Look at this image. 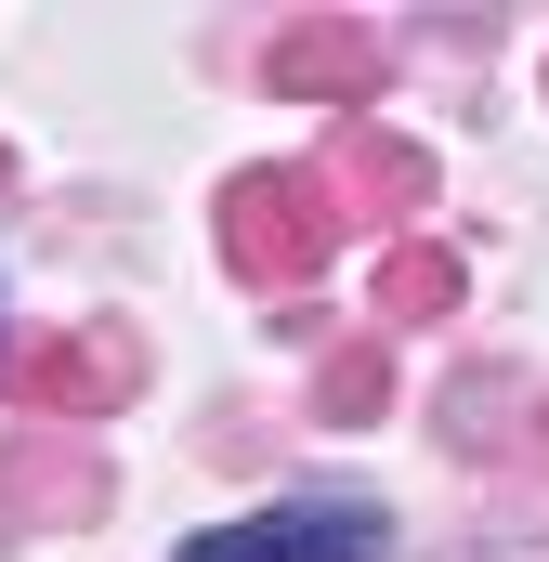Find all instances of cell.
Segmentation results:
<instances>
[{
	"label": "cell",
	"mask_w": 549,
	"mask_h": 562,
	"mask_svg": "<svg viewBox=\"0 0 549 562\" xmlns=\"http://www.w3.org/2000/svg\"><path fill=\"white\" fill-rule=\"evenodd\" d=\"M393 550V524L367 510V497H274L249 524H210V537H183L170 562H380Z\"/></svg>",
	"instance_id": "1"
}]
</instances>
